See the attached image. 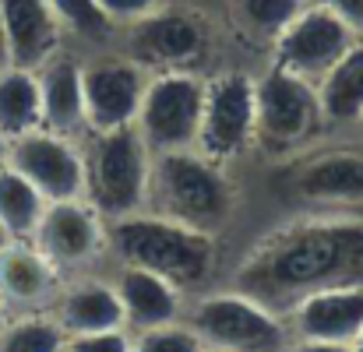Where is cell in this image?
Returning a JSON list of instances; mask_svg holds the SVG:
<instances>
[{"instance_id": "cell-1", "label": "cell", "mask_w": 363, "mask_h": 352, "mask_svg": "<svg viewBox=\"0 0 363 352\" xmlns=\"http://www.w3.org/2000/svg\"><path fill=\"white\" fill-rule=\"evenodd\" d=\"M363 285V219L318 215L268 233L240 264L233 289L286 317L314 293Z\"/></svg>"}, {"instance_id": "cell-2", "label": "cell", "mask_w": 363, "mask_h": 352, "mask_svg": "<svg viewBox=\"0 0 363 352\" xmlns=\"http://www.w3.org/2000/svg\"><path fill=\"white\" fill-rule=\"evenodd\" d=\"M145 208H152V215L184 222L191 229L216 233L226 226L233 212V187L223 166L205 159L198 148L155 152L148 169Z\"/></svg>"}, {"instance_id": "cell-3", "label": "cell", "mask_w": 363, "mask_h": 352, "mask_svg": "<svg viewBox=\"0 0 363 352\" xmlns=\"http://www.w3.org/2000/svg\"><path fill=\"white\" fill-rule=\"evenodd\" d=\"M106 243L117 250L123 264L145 268L162 275L166 282H173L177 289H194L208 278L212 271V257H216V243L212 233L191 229L184 222L162 219V215H123L106 222Z\"/></svg>"}, {"instance_id": "cell-4", "label": "cell", "mask_w": 363, "mask_h": 352, "mask_svg": "<svg viewBox=\"0 0 363 352\" xmlns=\"http://www.w3.org/2000/svg\"><path fill=\"white\" fill-rule=\"evenodd\" d=\"M85 155V201L113 222L145 208L152 148L134 123L117 130H92Z\"/></svg>"}, {"instance_id": "cell-5", "label": "cell", "mask_w": 363, "mask_h": 352, "mask_svg": "<svg viewBox=\"0 0 363 352\" xmlns=\"http://www.w3.org/2000/svg\"><path fill=\"white\" fill-rule=\"evenodd\" d=\"M321 123L325 117L318 85L275 64L261 78H254V141L272 152H289L303 144Z\"/></svg>"}, {"instance_id": "cell-6", "label": "cell", "mask_w": 363, "mask_h": 352, "mask_svg": "<svg viewBox=\"0 0 363 352\" xmlns=\"http://www.w3.org/2000/svg\"><path fill=\"white\" fill-rule=\"evenodd\" d=\"M205 81L194 71H159L148 78L134 127L152 152L194 148L201 130Z\"/></svg>"}, {"instance_id": "cell-7", "label": "cell", "mask_w": 363, "mask_h": 352, "mask_svg": "<svg viewBox=\"0 0 363 352\" xmlns=\"http://www.w3.org/2000/svg\"><path fill=\"white\" fill-rule=\"evenodd\" d=\"M127 57L145 71H194L208 53V21L194 7H155L152 14L123 25Z\"/></svg>"}, {"instance_id": "cell-8", "label": "cell", "mask_w": 363, "mask_h": 352, "mask_svg": "<svg viewBox=\"0 0 363 352\" xmlns=\"http://www.w3.org/2000/svg\"><path fill=\"white\" fill-rule=\"evenodd\" d=\"M191 328L219 352H286L282 317L237 289L205 296L191 314Z\"/></svg>"}, {"instance_id": "cell-9", "label": "cell", "mask_w": 363, "mask_h": 352, "mask_svg": "<svg viewBox=\"0 0 363 352\" xmlns=\"http://www.w3.org/2000/svg\"><path fill=\"white\" fill-rule=\"evenodd\" d=\"M360 35L325 4L307 0L303 11L275 35V67L318 85Z\"/></svg>"}, {"instance_id": "cell-10", "label": "cell", "mask_w": 363, "mask_h": 352, "mask_svg": "<svg viewBox=\"0 0 363 352\" xmlns=\"http://www.w3.org/2000/svg\"><path fill=\"white\" fill-rule=\"evenodd\" d=\"M254 141V78L240 71H226L205 81V106L198 152L212 162H230Z\"/></svg>"}, {"instance_id": "cell-11", "label": "cell", "mask_w": 363, "mask_h": 352, "mask_svg": "<svg viewBox=\"0 0 363 352\" xmlns=\"http://www.w3.org/2000/svg\"><path fill=\"white\" fill-rule=\"evenodd\" d=\"M7 166L18 169L46 201L85 198V155L64 134L35 127L11 141Z\"/></svg>"}, {"instance_id": "cell-12", "label": "cell", "mask_w": 363, "mask_h": 352, "mask_svg": "<svg viewBox=\"0 0 363 352\" xmlns=\"http://www.w3.org/2000/svg\"><path fill=\"white\" fill-rule=\"evenodd\" d=\"M148 85V71L130 57H99L82 64V92H85V127L89 130H117L138 120L141 96Z\"/></svg>"}, {"instance_id": "cell-13", "label": "cell", "mask_w": 363, "mask_h": 352, "mask_svg": "<svg viewBox=\"0 0 363 352\" xmlns=\"http://www.w3.org/2000/svg\"><path fill=\"white\" fill-rule=\"evenodd\" d=\"M32 243L60 268H82L89 264L103 246H106V222L103 215L85 201V198H71V201H50Z\"/></svg>"}, {"instance_id": "cell-14", "label": "cell", "mask_w": 363, "mask_h": 352, "mask_svg": "<svg viewBox=\"0 0 363 352\" xmlns=\"http://www.w3.org/2000/svg\"><path fill=\"white\" fill-rule=\"evenodd\" d=\"M60 289V268L32 239H11L0 250V296L11 317L53 310Z\"/></svg>"}, {"instance_id": "cell-15", "label": "cell", "mask_w": 363, "mask_h": 352, "mask_svg": "<svg viewBox=\"0 0 363 352\" xmlns=\"http://www.w3.org/2000/svg\"><path fill=\"white\" fill-rule=\"evenodd\" d=\"M293 187L321 208H363V152L332 148L296 166Z\"/></svg>"}, {"instance_id": "cell-16", "label": "cell", "mask_w": 363, "mask_h": 352, "mask_svg": "<svg viewBox=\"0 0 363 352\" xmlns=\"http://www.w3.org/2000/svg\"><path fill=\"white\" fill-rule=\"evenodd\" d=\"M0 21L7 39V64L39 71L53 53H60L64 28L50 0H0Z\"/></svg>"}, {"instance_id": "cell-17", "label": "cell", "mask_w": 363, "mask_h": 352, "mask_svg": "<svg viewBox=\"0 0 363 352\" xmlns=\"http://www.w3.org/2000/svg\"><path fill=\"white\" fill-rule=\"evenodd\" d=\"M300 339L350 346L363 328V285H339L307 296L289 310Z\"/></svg>"}, {"instance_id": "cell-18", "label": "cell", "mask_w": 363, "mask_h": 352, "mask_svg": "<svg viewBox=\"0 0 363 352\" xmlns=\"http://www.w3.org/2000/svg\"><path fill=\"white\" fill-rule=\"evenodd\" d=\"M39 103L43 127L64 137L85 130V92H82V64L67 53H53L39 71Z\"/></svg>"}, {"instance_id": "cell-19", "label": "cell", "mask_w": 363, "mask_h": 352, "mask_svg": "<svg viewBox=\"0 0 363 352\" xmlns=\"http://www.w3.org/2000/svg\"><path fill=\"white\" fill-rule=\"evenodd\" d=\"M113 289H117L121 307H123V328L145 331V328L173 324L177 314H180L177 285L166 282V278L155 275V271L123 264V271H121V278L113 282Z\"/></svg>"}, {"instance_id": "cell-20", "label": "cell", "mask_w": 363, "mask_h": 352, "mask_svg": "<svg viewBox=\"0 0 363 352\" xmlns=\"http://www.w3.org/2000/svg\"><path fill=\"white\" fill-rule=\"evenodd\" d=\"M50 314L64 328L67 339L123 328L121 296H117V289L110 282H78L71 289H60V296H57Z\"/></svg>"}, {"instance_id": "cell-21", "label": "cell", "mask_w": 363, "mask_h": 352, "mask_svg": "<svg viewBox=\"0 0 363 352\" xmlns=\"http://www.w3.org/2000/svg\"><path fill=\"white\" fill-rule=\"evenodd\" d=\"M325 123H357L363 120V39H357L342 60L318 81Z\"/></svg>"}, {"instance_id": "cell-22", "label": "cell", "mask_w": 363, "mask_h": 352, "mask_svg": "<svg viewBox=\"0 0 363 352\" xmlns=\"http://www.w3.org/2000/svg\"><path fill=\"white\" fill-rule=\"evenodd\" d=\"M43 127V103H39V78L28 67H0V134L21 137Z\"/></svg>"}, {"instance_id": "cell-23", "label": "cell", "mask_w": 363, "mask_h": 352, "mask_svg": "<svg viewBox=\"0 0 363 352\" xmlns=\"http://www.w3.org/2000/svg\"><path fill=\"white\" fill-rule=\"evenodd\" d=\"M46 198L11 166L0 169V226L11 239H32L35 226L46 212Z\"/></svg>"}, {"instance_id": "cell-24", "label": "cell", "mask_w": 363, "mask_h": 352, "mask_svg": "<svg viewBox=\"0 0 363 352\" xmlns=\"http://www.w3.org/2000/svg\"><path fill=\"white\" fill-rule=\"evenodd\" d=\"M67 346L53 314H14L0 328V352H60Z\"/></svg>"}, {"instance_id": "cell-25", "label": "cell", "mask_w": 363, "mask_h": 352, "mask_svg": "<svg viewBox=\"0 0 363 352\" xmlns=\"http://www.w3.org/2000/svg\"><path fill=\"white\" fill-rule=\"evenodd\" d=\"M307 0H233V18L243 32L275 42V35L303 11Z\"/></svg>"}, {"instance_id": "cell-26", "label": "cell", "mask_w": 363, "mask_h": 352, "mask_svg": "<svg viewBox=\"0 0 363 352\" xmlns=\"http://www.w3.org/2000/svg\"><path fill=\"white\" fill-rule=\"evenodd\" d=\"M50 7L64 32L89 39V42H99V39L113 35V28H117L110 21V14L99 7V0H50Z\"/></svg>"}, {"instance_id": "cell-27", "label": "cell", "mask_w": 363, "mask_h": 352, "mask_svg": "<svg viewBox=\"0 0 363 352\" xmlns=\"http://www.w3.org/2000/svg\"><path fill=\"white\" fill-rule=\"evenodd\" d=\"M130 352H205V342L198 339L194 328H180L173 321V324L138 331V339L130 342Z\"/></svg>"}, {"instance_id": "cell-28", "label": "cell", "mask_w": 363, "mask_h": 352, "mask_svg": "<svg viewBox=\"0 0 363 352\" xmlns=\"http://www.w3.org/2000/svg\"><path fill=\"white\" fill-rule=\"evenodd\" d=\"M71 352H130V335L123 328H110V331H92V335H74L67 339Z\"/></svg>"}, {"instance_id": "cell-29", "label": "cell", "mask_w": 363, "mask_h": 352, "mask_svg": "<svg viewBox=\"0 0 363 352\" xmlns=\"http://www.w3.org/2000/svg\"><path fill=\"white\" fill-rule=\"evenodd\" d=\"M159 4H162V0H99V7L110 14L113 25H130V21L152 14Z\"/></svg>"}, {"instance_id": "cell-30", "label": "cell", "mask_w": 363, "mask_h": 352, "mask_svg": "<svg viewBox=\"0 0 363 352\" xmlns=\"http://www.w3.org/2000/svg\"><path fill=\"white\" fill-rule=\"evenodd\" d=\"M314 4H325L328 11H335V14L363 39V0H314Z\"/></svg>"}, {"instance_id": "cell-31", "label": "cell", "mask_w": 363, "mask_h": 352, "mask_svg": "<svg viewBox=\"0 0 363 352\" xmlns=\"http://www.w3.org/2000/svg\"><path fill=\"white\" fill-rule=\"evenodd\" d=\"M286 352H353V346H342V342H314V339H300V346H286Z\"/></svg>"}, {"instance_id": "cell-32", "label": "cell", "mask_w": 363, "mask_h": 352, "mask_svg": "<svg viewBox=\"0 0 363 352\" xmlns=\"http://www.w3.org/2000/svg\"><path fill=\"white\" fill-rule=\"evenodd\" d=\"M7 152H11V137H4V134H0V169L7 166Z\"/></svg>"}, {"instance_id": "cell-33", "label": "cell", "mask_w": 363, "mask_h": 352, "mask_svg": "<svg viewBox=\"0 0 363 352\" xmlns=\"http://www.w3.org/2000/svg\"><path fill=\"white\" fill-rule=\"evenodd\" d=\"M0 67H7V39H4V21H0Z\"/></svg>"}, {"instance_id": "cell-34", "label": "cell", "mask_w": 363, "mask_h": 352, "mask_svg": "<svg viewBox=\"0 0 363 352\" xmlns=\"http://www.w3.org/2000/svg\"><path fill=\"white\" fill-rule=\"evenodd\" d=\"M350 346H353V352H363V328H360V335H357V339H353Z\"/></svg>"}, {"instance_id": "cell-35", "label": "cell", "mask_w": 363, "mask_h": 352, "mask_svg": "<svg viewBox=\"0 0 363 352\" xmlns=\"http://www.w3.org/2000/svg\"><path fill=\"white\" fill-rule=\"evenodd\" d=\"M11 314H7V307H4V296H0V328H4V321H7Z\"/></svg>"}, {"instance_id": "cell-36", "label": "cell", "mask_w": 363, "mask_h": 352, "mask_svg": "<svg viewBox=\"0 0 363 352\" xmlns=\"http://www.w3.org/2000/svg\"><path fill=\"white\" fill-rule=\"evenodd\" d=\"M7 243H11V236H7V229H4V226H0V250H4V246H7Z\"/></svg>"}, {"instance_id": "cell-37", "label": "cell", "mask_w": 363, "mask_h": 352, "mask_svg": "<svg viewBox=\"0 0 363 352\" xmlns=\"http://www.w3.org/2000/svg\"><path fill=\"white\" fill-rule=\"evenodd\" d=\"M205 352H219V349H208V346H205Z\"/></svg>"}, {"instance_id": "cell-38", "label": "cell", "mask_w": 363, "mask_h": 352, "mask_svg": "<svg viewBox=\"0 0 363 352\" xmlns=\"http://www.w3.org/2000/svg\"><path fill=\"white\" fill-rule=\"evenodd\" d=\"M60 352H71V349H67V346H64V349H60Z\"/></svg>"}]
</instances>
